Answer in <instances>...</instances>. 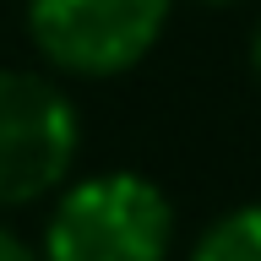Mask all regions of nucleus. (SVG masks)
I'll return each mask as SVG.
<instances>
[{
	"label": "nucleus",
	"mask_w": 261,
	"mask_h": 261,
	"mask_svg": "<svg viewBox=\"0 0 261 261\" xmlns=\"http://www.w3.org/2000/svg\"><path fill=\"white\" fill-rule=\"evenodd\" d=\"M28 38L49 71L76 82L125 76L158 49L174 0H28Z\"/></svg>",
	"instance_id": "nucleus-3"
},
{
	"label": "nucleus",
	"mask_w": 261,
	"mask_h": 261,
	"mask_svg": "<svg viewBox=\"0 0 261 261\" xmlns=\"http://www.w3.org/2000/svg\"><path fill=\"white\" fill-rule=\"evenodd\" d=\"M0 261H44V256H38V250H33L11 223H0Z\"/></svg>",
	"instance_id": "nucleus-5"
},
{
	"label": "nucleus",
	"mask_w": 261,
	"mask_h": 261,
	"mask_svg": "<svg viewBox=\"0 0 261 261\" xmlns=\"http://www.w3.org/2000/svg\"><path fill=\"white\" fill-rule=\"evenodd\" d=\"M82 109L55 76L0 65V212L38 207L76 174Z\"/></svg>",
	"instance_id": "nucleus-2"
},
{
	"label": "nucleus",
	"mask_w": 261,
	"mask_h": 261,
	"mask_svg": "<svg viewBox=\"0 0 261 261\" xmlns=\"http://www.w3.org/2000/svg\"><path fill=\"white\" fill-rule=\"evenodd\" d=\"M250 65H256V76H261V22H256V38H250Z\"/></svg>",
	"instance_id": "nucleus-6"
},
{
	"label": "nucleus",
	"mask_w": 261,
	"mask_h": 261,
	"mask_svg": "<svg viewBox=\"0 0 261 261\" xmlns=\"http://www.w3.org/2000/svg\"><path fill=\"white\" fill-rule=\"evenodd\" d=\"M174 201L136 169L71 174L49 196L44 261H169Z\"/></svg>",
	"instance_id": "nucleus-1"
},
{
	"label": "nucleus",
	"mask_w": 261,
	"mask_h": 261,
	"mask_svg": "<svg viewBox=\"0 0 261 261\" xmlns=\"http://www.w3.org/2000/svg\"><path fill=\"white\" fill-rule=\"evenodd\" d=\"M196 6H234V0H196Z\"/></svg>",
	"instance_id": "nucleus-7"
},
{
	"label": "nucleus",
	"mask_w": 261,
	"mask_h": 261,
	"mask_svg": "<svg viewBox=\"0 0 261 261\" xmlns=\"http://www.w3.org/2000/svg\"><path fill=\"white\" fill-rule=\"evenodd\" d=\"M185 261H261V201L218 212L201 234H196Z\"/></svg>",
	"instance_id": "nucleus-4"
}]
</instances>
